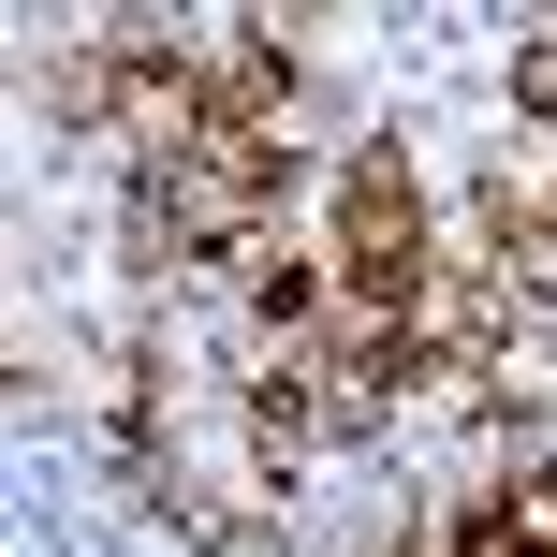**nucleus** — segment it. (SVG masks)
<instances>
[{
  "label": "nucleus",
  "instance_id": "2",
  "mask_svg": "<svg viewBox=\"0 0 557 557\" xmlns=\"http://www.w3.org/2000/svg\"><path fill=\"white\" fill-rule=\"evenodd\" d=\"M513 103H529L543 133H557V29H543V45H513Z\"/></svg>",
  "mask_w": 557,
  "mask_h": 557
},
{
  "label": "nucleus",
  "instance_id": "1",
  "mask_svg": "<svg viewBox=\"0 0 557 557\" xmlns=\"http://www.w3.org/2000/svg\"><path fill=\"white\" fill-rule=\"evenodd\" d=\"M455 557H557V543H529L499 499H455Z\"/></svg>",
  "mask_w": 557,
  "mask_h": 557
}]
</instances>
